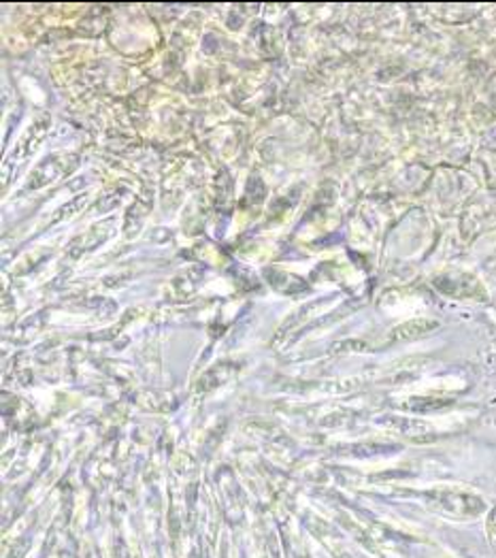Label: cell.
I'll return each mask as SVG.
<instances>
[{"label":"cell","instance_id":"6da1fadb","mask_svg":"<svg viewBox=\"0 0 496 558\" xmlns=\"http://www.w3.org/2000/svg\"><path fill=\"white\" fill-rule=\"evenodd\" d=\"M433 499L428 501V506L435 512L448 513L453 518H477L480 513L486 510V504L471 495V493H458V490H441L431 495Z\"/></svg>","mask_w":496,"mask_h":558},{"label":"cell","instance_id":"7a4b0ae2","mask_svg":"<svg viewBox=\"0 0 496 558\" xmlns=\"http://www.w3.org/2000/svg\"><path fill=\"white\" fill-rule=\"evenodd\" d=\"M486 533H488V539L493 544V548L496 550V510L491 512L488 515V522H486Z\"/></svg>","mask_w":496,"mask_h":558}]
</instances>
